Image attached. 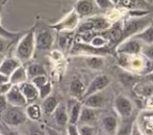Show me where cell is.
<instances>
[{
	"mask_svg": "<svg viewBox=\"0 0 153 135\" xmlns=\"http://www.w3.org/2000/svg\"><path fill=\"white\" fill-rule=\"evenodd\" d=\"M34 51H36V42H34L33 26L20 36L15 51V57L19 59L21 63H25L32 58Z\"/></svg>",
	"mask_w": 153,
	"mask_h": 135,
	"instance_id": "6da1fadb",
	"label": "cell"
},
{
	"mask_svg": "<svg viewBox=\"0 0 153 135\" xmlns=\"http://www.w3.org/2000/svg\"><path fill=\"white\" fill-rule=\"evenodd\" d=\"M148 25H150V20L147 17H144V16L135 17V18H130L128 20H125L122 23L121 42L126 40V38L134 36L135 34H137L140 31H142Z\"/></svg>",
	"mask_w": 153,
	"mask_h": 135,
	"instance_id": "7a4b0ae2",
	"label": "cell"
},
{
	"mask_svg": "<svg viewBox=\"0 0 153 135\" xmlns=\"http://www.w3.org/2000/svg\"><path fill=\"white\" fill-rule=\"evenodd\" d=\"M0 120L12 128L19 127L26 122L27 117L22 107L7 106V108L0 114Z\"/></svg>",
	"mask_w": 153,
	"mask_h": 135,
	"instance_id": "3957f363",
	"label": "cell"
},
{
	"mask_svg": "<svg viewBox=\"0 0 153 135\" xmlns=\"http://www.w3.org/2000/svg\"><path fill=\"white\" fill-rule=\"evenodd\" d=\"M79 17L75 13V10H71L69 14H67L62 19L54 24H50L49 27L51 29L59 31V32H71L73 31L79 24Z\"/></svg>",
	"mask_w": 153,
	"mask_h": 135,
	"instance_id": "277c9868",
	"label": "cell"
},
{
	"mask_svg": "<svg viewBox=\"0 0 153 135\" xmlns=\"http://www.w3.org/2000/svg\"><path fill=\"white\" fill-rule=\"evenodd\" d=\"M34 42H36V49L38 50H49L52 48L54 43V35L50 27L36 29L34 26Z\"/></svg>",
	"mask_w": 153,
	"mask_h": 135,
	"instance_id": "5b68a950",
	"label": "cell"
},
{
	"mask_svg": "<svg viewBox=\"0 0 153 135\" xmlns=\"http://www.w3.org/2000/svg\"><path fill=\"white\" fill-rule=\"evenodd\" d=\"M142 49H143V44L135 38H129L126 40L122 41L116 48V52L118 54L124 55H137L141 54Z\"/></svg>",
	"mask_w": 153,
	"mask_h": 135,
	"instance_id": "8992f818",
	"label": "cell"
},
{
	"mask_svg": "<svg viewBox=\"0 0 153 135\" xmlns=\"http://www.w3.org/2000/svg\"><path fill=\"white\" fill-rule=\"evenodd\" d=\"M109 83H111V79H109V77L107 76V75L101 74V75L96 76L91 81V83L89 84V86H87L85 94H83L82 99L89 97V96L93 95V94L100 93V91H102L103 89H105L107 86H108ZM82 99H81V100H82Z\"/></svg>",
	"mask_w": 153,
	"mask_h": 135,
	"instance_id": "52a82bcc",
	"label": "cell"
},
{
	"mask_svg": "<svg viewBox=\"0 0 153 135\" xmlns=\"http://www.w3.org/2000/svg\"><path fill=\"white\" fill-rule=\"evenodd\" d=\"M114 108L122 119H128L132 114L133 105L127 97L118 95L114 100Z\"/></svg>",
	"mask_w": 153,
	"mask_h": 135,
	"instance_id": "ba28073f",
	"label": "cell"
},
{
	"mask_svg": "<svg viewBox=\"0 0 153 135\" xmlns=\"http://www.w3.org/2000/svg\"><path fill=\"white\" fill-rule=\"evenodd\" d=\"M4 96H5V99L10 106L24 107V106H26V104H27L24 96H23L22 93H21L19 85H12L10 91H8Z\"/></svg>",
	"mask_w": 153,
	"mask_h": 135,
	"instance_id": "9c48e42d",
	"label": "cell"
},
{
	"mask_svg": "<svg viewBox=\"0 0 153 135\" xmlns=\"http://www.w3.org/2000/svg\"><path fill=\"white\" fill-rule=\"evenodd\" d=\"M67 111H68V121L71 125H77L80 111L82 108V103L76 98H71L67 103Z\"/></svg>",
	"mask_w": 153,
	"mask_h": 135,
	"instance_id": "30bf717a",
	"label": "cell"
},
{
	"mask_svg": "<svg viewBox=\"0 0 153 135\" xmlns=\"http://www.w3.org/2000/svg\"><path fill=\"white\" fill-rule=\"evenodd\" d=\"M96 7L97 6L94 0H77L74 10L79 18H83V17L92 16Z\"/></svg>",
	"mask_w": 153,
	"mask_h": 135,
	"instance_id": "8fae6325",
	"label": "cell"
},
{
	"mask_svg": "<svg viewBox=\"0 0 153 135\" xmlns=\"http://www.w3.org/2000/svg\"><path fill=\"white\" fill-rule=\"evenodd\" d=\"M81 103H82L83 106L90 107V108L93 109H100L105 107L106 105V99L104 98V96L100 93H96L93 94V95L89 96V97L85 98V99L81 100Z\"/></svg>",
	"mask_w": 153,
	"mask_h": 135,
	"instance_id": "7c38bea8",
	"label": "cell"
},
{
	"mask_svg": "<svg viewBox=\"0 0 153 135\" xmlns=\"http://www.w3.org/2000/svg\"><path fill=\"white\" fill-rule=\"evenodd\" d=\"M20 91L22 95L24 96L25 100H26L27 104L34 103L39 99V91L36 86L30 82V81H26V82L22 83L19 85Z\"/></svg>",
	"mask_w": 153,
	"mask_h": 135,
	"instance_id": "4fadbf2b",
	"label": "cell"
},
{
	"mask_svg": "<svg viewBox=\"0 0 153 135\" xmlns=\"http://www.w3.org/2000/svg\"><path fill=\"white\" fill-rule=\"evenodd\" d=\"M22 63L16 57H4L0 63V74L4 75L6 77H10L12 73L19 68Z\"/></svg>",
	"mask_w": 153,
	"mask_h": 135,
	"instance_id": "5bb4252c",
	"label": "cell"
},
{
	"mask_svg": "<svg viewBox=\"0 0 153 135\" xmlns=\"http://www.w3.org/2000/svg\"><path fill=\"white\" fill-rule=\"evenodd\" d=\"M97 121V111L96 109L90 108V107L83 106L81 108L80 115H79L78 123L79 125H93Z\"/></svg>",
	"mask_w": 153,
	"mask_h": 135,
	"instance_id": "9a60e30c",
	"label": "cell"
},
{
	"mask_svg": "<svg viewBox=\"0 0 153 135\" xmlns=\"http://www.w3.org/2000/svg\"><path fill=\"white\" fill-rule=\"evenodd\" d=\"M92 23L93 31L94 32H102V31H106L109 29L113 23L103 16H95L89 19Z\"/></svg>",
	"mask_w": 153,
	"mask_h": 135,
	"instance_id": "2e32d148",
	"label": "cell"
},
{
	"mask_svg": "<svg viewBox=\"0 0 153 135\" xmlns=\"http://www.w3.org/2000/svg\"><path fill=\"white\" fill-rule=\"evenodd\" d=\"M53 119H54L55 123L59 126V127H65L69 124L68 121V111H67V106L64 103H59L55 110L53 111Z\"/></svg>",
	"mask_w": 153,
	"mask_h": 135,
	"instance_id": "e0dca14e",
	"label": "cell"
},
{
	"mask_svg": "<svg viewBox=\"0 0 153 135\" xmlns=\"http://www.w3.org/2000/svg\"><path fill=\"white\" fill-rule=\"evenodd\" d=\"M101 126H102L103 131L106 135H114L119 128L117 117L111 114L106 115L101 120Z\"/></svg>",
	"mask_w": 153,
	"mask_h": 135,
	"instance_id": "ac0fdd59",
	"label": "cell"
},
{
	"mask_svg": "<svg viewBox=\"0 0 153 135\" xmlns=\"http://www.w3.org/2000/svg\"><path fill=\"white\" fill-rule=\"evenodd\" d=\"M85 86L83 84V82L79 78H74L70 83V86H69V91H70V95L72 96V98H76V99L80 100L82 99L83 94L85 91Z\"/></svg>",
	"mask_w": 153,
	"mask_h": 135,
	"instance_id": "d6986e66",
	"label": "cell"
},
{
	"mask_svg": "<svg viewBox=\"0 0 153 135\" xmlns=\"http://www.w3.org/2000/svg\"><path fill=\"white\" fill-rule=\"evenodd\" d=\"M10 82L13 85H20L22 83L28 81L27 78V73H26V68L23 65H21L19 68H17L14 72L12 73L10 77Z\"/></svg>",
	"mask_w": 153,
	"mask_h": 135,
	"instance_id": "ffe728a7",
	"label": "cell"
},
{
	"mask_svg": "<svg viewBox=\"0 0 153 135\" xmlns=\"http://www.w3.org/2000/svg\"><path fill=\"white\" fill-rule=\"evenodd\" d=\"M59 103L61 102H59V98L56 96L50 95L45 99H43V104L41 108H42V111L45 114H52Z\"/></svg>",
	"mask_w": 153,
	"mask_h": 135,
	"instance_id": "44dd1931",
	"label": "cell"
},
{
	"mask_svg": "<svg viewBox=\"0 0 153 135\" xmlns=\"http://www.w3.org/2000/svg\"><path fill=\"white\" fill-rule=\"evenodd\" d=\"M120 6L128 10H142L144 7H149V3L145 0H118Z\"/></svg>",
	"mask_w": 153,
	"mask_h": 135,
	"instance_id": "7402d4cb",
	"label": "cell"
},
{
	"mask_svg": "<svg viewBox=\"0 0 153 135\" xmlns=\"http://www.w3.org/2000/svg\"><path fill=\"white\" fill-rule=\"evenodd\" d=\"M133 38H137L142 44L145 45H152L153 44V26L152 25H148L147 27L140 31L137 34H135Z\"/></svg>",
	"mask_w": 153,
	"mask_h": 135,
	"instance_id": "603a6c76",
	"label": "cell"
},
{
	"mask_svg": "<svg viewBox=\"0 0 153 135\" xmlns=\"http://www.w3.org/2000/svg\"><path fill=\"white\" fill-rule=\"evenodd\" d=\"M25 114H26L27 119L36 122L42 117V108L36 103H30L27 105L26 109H25Z\"/></svg>",
	"mask_w": 153,
	"mask_h": 135,
	"instance_id": "cb8c5ba5",
	"label": "cell"
},
{
	"mask_svg": "<svg viewBox=\"0 0 153 135\" xmlns=\"http://www.w3.org/2000/svg\"><path fill=\"white\" fill-rule=\"evenodd\" d=\"M2 7H3V5H2L1 1H0V36L3 38H5V40H7V41H12V42H14L15 40H17V38H20V36L22 35L24 32H14V31H10V30H8V29H6L5 27L2 25V23H1Z\"/></svg>",
	"mask_w": 153,
	"mask_h": 135,
	"instance_id": "d4e9b609",
	"label": "cell"
},
{
	"mask_svg": "<svg viewBox=\"0 0 153 135\" xmlns=\"http://www.w3.org/2000/svg\"><path fill=\"white\" fill-rule=\"evenodd\" d=\"M134 91L137 94V96L149 98L153 96V84L149 83H137L134 86Z\"/></svg>",
	"mask_w": 153,
	"mask_h": 135,
	"instance_id": "484cf974",
	"label": "cell"
},
{
	"mask_svg": "<svg viewBox=\"0 0 153 135\" xmlns=\"http://www.w3.org/2000/svg\"><path fill=\"white\" fill-rule=\"evenodd\" d=\"M26 73H27V78L28 80H31L32 78L36 76H41V75H46V71L43 66L40 63H31V65L26 67Z\"/></svg>",
	"mask_w": 153,
	"mask_h": 135,
	"instance_id": "4316f807",
	"label": "cell"
},
{
	"mask_svg": "<svg viewBox=\"0 0 153 135\" xmlns=\"http://www.w3.org/2000/svg\"><path fill=\"white\" fill-rule=\"evenodd\" d=\"M85 63L92 70H101L104 67V59L98 55H91L85 58Z\"/></svg>",
	"mask_w": 153,
	"mask_h": 135,
	"instance_id": "83f0119b",
	"label": "cell"
},
{
	"mask_svg": "<svg viewBox=\"0 0 153 135\" xmlns=\"http://www.w3.org/2000/svg\"><path fill=\"white\" fill-rule=\"evenodd\" d=\"M108 42V38H104L103 35H100V34H95V35L92 36V38L90 40V46L93 47V48L96 49H101L105 46Z\"/></svg>",
	"mask_w": 153,
	"mask_h": 135,
	"instance_id": "f1b7e54d",
	"label": "cell"
},
{
	"mask_svg": "<svg viewBox=\"0 0 153 135\" xmlns=\"http://www.w3.org/2000/svg\"><path fill=\"white\" fill-rule=\"evenodd\" d=\"M78 128L79 135H97V129L93 125H79Z\"/></svg>",
	"mask_w": 153,
	"mask_h": 135,
	"instance_id": "f546056e",
	"label": "cell"
},
{
	"mask_svg": "<svg viewBox=\"0 0 153 135\" xmlns=\"http://www.w3.org/2000/svg\"><path fill=\"white\" fill-rule=\"evenodd\" d=\"M95 4L100 10H109L115 8V1L114 0H94Z\"/></svg>",
	"mask_w": 153,
	"mask_h": 135,
	"instance_id": "4dcf8cb0",
	"label": "cell"
},
{
	"mask_svg": "<svg viewBox=\"0 0 153 135\" xmlns=\"http://www.w3.org/2000/svg\"><path fill=\"white\" fill-rule=\"evenodd\" d=\"M38 91H39V98H41V99L43 100V99H45V98L48 97V96L51 95V91H52V84H51L50 81H48L46 84H44L42 87H40Z\"/></svg>",
	"mask_w": 153,
	"mask_h": 135,
	"instance_id": "1f68e13d",
	"label": "cell"
},
{
	"mask_svg": "<svg viewBox=\"0 0 153 135\" xmlns=\"http://www.w3.org/2000/svg\"><path fill=\"white\" fill-rule=\"evenodd\" d=\"M0 135H21L18 131H15L12 127L7 126L0 120Z\"/></svg>",
	"mask_w": 153,
	"mask_h": 135,
	"instance_id": "d6a6232c",
	"label": "cell"
},
{
	"mask_svg": "<svg viewBox=\"0 0 153 135\" xmlns=\"http://www.w3.org/2000/svg\"><path fill=\"white\" fill-rule=\"evenodd\" d=\"M48 81H49V79L47 78V75H41V76H36V77H34V78H32L30 80V82L39 89L44 84H46Z\"/></svg>",
	"mask_w": 153,
	"mask_h": 135,
	"instance_id": "836d02e7",
	"label": "cell"
},
{
	"mask_svg": "<svg viewBox=\"0 0 153 135\" xmlns=\"http://www.w3.org/2000/svg\"><path fill=\"white\" fill-rule=\"evenodd\" d=\"M132 125L133 124H128V125H125V126H123V127H119L114 135H130L131 129H132Z\"/></svg>",
	"mask_w": 153,
	"mask_h": 135,
	"instance_id": "e575fe53",
	"label": "cell"
},
{
	"mask_svg": "<svg viewBox=\"0 0 153 135\" xmlns=\"http://www.w3.org/2000/svg\"><path fill=\"white\" fill-rule=\"evenodd\" d=\"M142 54L148 58L149 60L153 61V44L152 45H147L146 48H143L142 49Z\"/></svg>",
	"mask_w": 153,
	"mask_h": 135,
	"instance_id": "d590c367",
	"label": "cell"
},
{
	"mask_svg": "<svg viewBox=\"0 0 153 135\" xmlns=\"http://www.w3.org/2000/svg\"><path fill=\"white\" fill-rule=\"evenodd\" d=\"M10 43H13L12 41H7L0 36V54H3V53L5 52L8 45H10Z\"/></svg>",
	"mask_w": 153,
	"mask_h": 135,
	"instance_id": "8d00e7d4",
	"label": "cell"
},
{
	"mask_svg": "<svg viewBox=\"0 0 153 135\" xmlns=\"http://www.w3.org/2000/svg\"><path fill=\"white\" fill-rule=\"evenodd\" d=\"M67 135H79L77 125L68 124V127H67Z\"/></svg>",
	"mask_w": 153,
	"mask_h": 135,
	"instance_id": "74e56055",
	"label": "cell"
},
{
	"mask_svg": "<svg viewBox=\"0 0 153 135\" xmlns=\"http://www.w3.org/2000/svg\"><path fill=\"white\" fill-rule=\"evenodd\" d=\"M7 106H8V104H7L6 99H5V96L0 94V114H1V113L3 112L6 108H7Z\"/></svg>",
	"mask_w": 153,
	"mask_h": 135,
	"instance_id": "f35d334b",
	"label": "cell"
},
{
	"mask_svg": "<svg viewBox=\"0 0 153 135\" xmlns=\"http://www.w3.org/2000/svg\"><path fill=\"white\" fill-rule=\"evenodd\" d=\"M28 135H46L45 130H42L40 128H31L28 132Z\"/></svg>",
	"mask_w": 153,
	"mask_h": 135,
	"instance_id": "ab89813d",
	"label": "cell"
},
{
	"mask_svg": "<svg viewBox=\"0 0 153 135\" xmlns=\"http://www.w3.org/2000/svg\"><path fill=\"white\" fill-rule=\"evenodd\" d=\"M44 130H45V133H46V135H62L59 131H57V130L53 129V128H51V127H48V126H46Z\"/></svg>",
	"mask_w": 153,
	"mask_h": 135,
	"instance_id": "60d3db41",
	"label": "cell"
},
{
	"mask_svg": "<svg viewBox=\"0 0 153 135\" xmlns=\"http://www.w3.org/2000/svg\"><path fill=\"white\" fill-rule=\"evenodd\" d=\"M130 135H143L142 134V132L140 131L139 127H137V125L135 123H133V125H132V129H131Z\"/></svg>",
	"mask_w": 153,
	"mask_h": 135,
	"instance_id": "b9f144b4",
	"label": "cell"
},
{
	"mask_svg": "<svg viewBox=\"0 0 153 135\" xmlns=\"http://www.w3.org/2000/svg\"><path fill=\"white\" fill-rule=\"evenodd\" d=\"M6 82H10V78L6 76H4V75H1L0 74V86H1L2 84H4V83Z\"/></svg>",
	"mask_w": 153,
	"mask_h": 135,
	"instance_id": "7bdbcfd3",
	"label": "cell"
},
{
	"mask_svg": "<svg viewBox=\"0 0 153 135\" xmlns=\"http://www.w3.org/2000/svg\"><path fill=\"white\" fill-rule=\"evenodd\" d=\"M147 78L148 80H149V82H151L153 84V71H151V72H149L147 74Z\"/></svg>",
	"mask_w": 153,
	"mask_h": 135,
	"instance_id": "ee69618b",
	"label": "cell"
},
{
	"mask_svg": "<svg viewBox=\"0 0 153 135\" xmlns=\"http://www.w3.org/2000/svg\"><path fill=\"white\" fill-rule=\"evenodd\" d=\"M7 1H8V0H2V1H1V4H2V5H5L6 2H7Z\"/></svg>",
	"mask_w": 153,
	"mask_h": 135,
	"instance_id": "f6af8a7d",
	"label": "cell"
},
{
	"mask_svg": "<svg viewBox=\"0 0 153 135\" xmlns=\"http://www.w3.org/2000/svg\"><path fill=\"white\" fill-rule=\"evenodd\" d=\"M2 59H3V55L0 54V63H1V61H2Z\"/></svg>",
	"mask_w": 153,
	"mask_h": 135,
	"instance_id": "bcb514c9",
	"label": "cell"
},
{
	"mask_svg": "<svg viewBox=\"0 0 153 135\" xmlns=\"http://www.w3.org/2000/svg\"><path fill=\"white\" fill-rule=\"evenodd\" d=\"M97 135H106V134H101V133H97Z\"/></svg>",
	"mask_w": 153,
	"mask_h": 135,
	"instance_id": "7dc6e473",
	"label": "cell"
},
{
	"mask_svg": "<svg viewBox=\"0 0 153 135\" xmlns=\"http://www.w3.org/2000/svg\"><path fill=\"white\" fill-rule=\"evenodd\" d=\"M114 1H118V0H114Z\"/></svg>",
	"mask_w": 153,
	"mask_h": 135,
	"instance_id": "c3c4849f",
	"label": "cell"
},
{
	"mask_svg": "<svg viewBox=\"0 0 153 135\" xmlns=\"http://www.w3.org/2000/svg\"><path fill=\"white\" fill-rule=\"evenodd\" d=\"M75 1H77V0H75Z\"/></svg>",
	"mask_w": 153,
	"mask_h": 135,
	"instance_id": "681fc988",
	"label": "cell"
}]
</instances>
